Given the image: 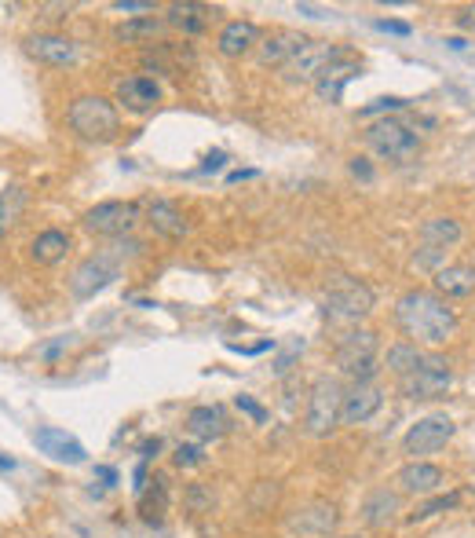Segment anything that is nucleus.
<instances>
[{
  "instance_id": "obj_1",
  "label": "nucleus",
  "mask_w": 475,
  "mask_h": 538,
  "mask_svg": "<svg viewBox=\"0 0 475 538\" xmlns=\"http://www.w3.org/2000/svg\"><path fill=\"white\" fill-rule=\"evenodd\" d=\"M395 323L399 330L410 337V344H431L439 349L457 333V312L439 297V293H428V290H410L399 297L395 304Z\"/></svg>"
},
{
  "instance_id": "obj_2",
  "label": "nucleus",
  "mask_w": 475,
  "mask_h": 538,
  "mask_svg": "<svg viewBox=\"0 0 475 538\" xmlns=\"http://www.w3.org/2000/svg\"><path fill=\"white\" fill-rule=\"evenodd\" d=\"M113 253H99V256H88V260H81L77 264V272L70 275V290H73V297L77 300H88V297H96L99 290H106L113 279H121V256L125 249L136 256L143 246L136 242V239H129V242H113L110 246Z\"/></svg>"
},
{
  "instance_id": "obj_3",
  "label": "nucleus",
  "mask_w": 475,
  "mask_h": 538,
  "mask_svg": "<svg viewBox=\"0 0 475 538\" xmlns=\"http://www.w3.org/2000/svg\"><path fill=\"white\" fill-rule=\"evenodd\" d=\"M66 125L81 136V139H96L106 143L117 136V106L106 96H77L66 110Z\"/></svg>"
},
{
  "instance_id": "obj_4",
  "label": "nucleus",
  "mask_w": 475,
  "mask_h": 538,
  "mask_svg": "<svg viewBox=\"0 0 475 538\" xmlns=\"http://www.w3.org/2000/svg\"><path fill=\"white\" fill-rule=\"evenodd\" d=\"M366 147L384 162H395V165H410L417 154H421V139L417 132L399 122V118H380L366 129Z\"/></svg>"
},
{
  "instance_id": "obj_5",
  "label": "nucleus",
  "mask_w": 475,
  "mask_h": 538,
  "mask_svg": "<svg viewBox=\"0 0 475 538\" xmlns=\"http://www.w3.org/2000/svg\"><path fill=\"white\" fill-rule=\"evenodd\" d=\"M322 312H326L329 323L354 326L359 319H366V315L373 312V290H370L366 282H359V279L340 275V279L326 290V297H322Z\"/></svg>"
},
{
  "instance_id": "obj_6",
  "label": "nucleus",
  "mask_w": 475,
  "mask_h": 538,
  "mask_svg": "<svg viewBox=\"0 0 475 538\" xmlns=\"http://www.w3.org/2000/svg\"><path fill=\"white\" fill-rule=\"evenodd\" d=\"M373 352H377V333L373 330H366V326L362 330H347L337 340V366H340V374H347L354 384H370L373 374L380 370Z\"/></svg>"
},
{
  "instance_id": "obj_7",
  "label": "nucleus",
  "mask_w": 475,
  "mask_h": 538,
  "mask_svg": "<svg viewBox=\"0 0 475 538\" xmlns=\"http://www.w3.org/2000/svg\"><path fill=\"white\" fill-rule=\"evenodd\" d=\"M340 407H344V389L337 377H319L311 384V396H307V417L304 425L311 436H329L340 421Z\"/></svg>"
},
{
  "instance_id": "obj_8",
  "label": "nucleus",
  "mask_w": 475,
  "mask_h": 538,
  "mask_svg": "<svg viewBox=\"0 0 475 538\" xmlns=\"http://www.w3.org/2000/svg\"><path fill=\"white\" fill-rule=\"evenodd\" d=\"M403 384V392L410 399H439L450 392V384H454V374H450V363L439 359V356H424L421 366L406 377H399Z\"/></svg>"
},
{
  "instance_id": "obj_9",
  "label": "nucleus",
  "mask_w": 475,
  "mask_h": 538,
  "mask_svg": "<svg viewBox=\"0 0 475 538\" xmlns=\"http://www.w3.org/2000/svg\"><path fill=\"white\" fill-rule=\"evenodd\" d=\"M457 425L446 417V414H428L421 417L417 425H410L406 440H403V450L413 458V461H424V454H435V450H443L450 440H454Z\"/></svg>"
},
{
  "instance_id": "obj_10",
  "label": "nucleus",
  "mask_w": 475,
  "mask_h": 538,
  "mask_svg": "<svg viewBox=\"0 0 475 538\" xmlns=\"http://www.w3.org/2000/svg\"><path fill=\"white\" fill-rule=\"evenodd\" d=\"M136 220H139V206H132V202H99L85 213L81 223L99 239H125L136 227Z\"/></svg>"
},
{
  "instance_id": "obj_11",
  "label": "nucleus",
  "mask_w": 475,
  "mask_h": 538,
  "mask_svg": "<svg viewBox=\"0 0 475 538\" xmlns=\"http://www.w3.org/2000/svg\"><path fill=\"white\" fill-rule=\"evenodd\" d=\"M344 55V48L340 45H329V41H307L293 52V59L282 66L286 73H289V81H319L322 77V70L329 66V63H337Z\"/></svg>"
},
{
  "instance_id": "obj_12",
  "label": "nucleus",
  "mask_w": 475,
  "mask_h": 538,
  "mask_svg": "<svg viewBox=\"0 0 475 538\" xmlns=\"http://www.w3.org/2000/svg\"><path fill=\"white\" fill-rule=\"evenodd\" d=\"M33 443L41 454L62 461V466H85L88 461V450L81 447V440L70 436L66 429H55V425H45V429H37L33 433Z\"/></svg>"
},
{
  "instance_id": "obj_13",
  "label": "nucleus",
  "mask_w": 475,
  "mask_h": 538,
  "mask_svg": "<svg viewBox=\"0 0 475 538\" xmlns=\"http://www.w3.org/2000/svg\"><path fill=\"white\" fill-rule=\"evenodd\" d=\"M337 520H340L337 506H329V502H311V506H304V509H296V513L289 517V531L300 534V538H329V534L337 531Z\"/></svg>"
},
{
  "instance_id": "obj_14",
  "label": "nucleus",
  "mask_w": 475,
  "mask_h": 538,
  "mask_svg": "<svg viewBox=\"0 0 475 538\" xmlns=\"http://www.w3.org/2000/svg\"><path fill=\"white\" fill-rule=\"evenodd\" d=\"M384 407V392L377 384H351L344 392V407H340V421L344 425H366V421Z\"/></svg>"
},
{
  "instance_id": "obj_15",
  "label": "nucleus",
  "mask_w": 475,
  "mask_h": 538,
  "mask_svg": "<svg viewBox=\"0 0 475 538\" xmlns=\"http://www.w3.org/2000/svg\"><path fill=\"white\" fill-rule=\"evenodd\" d=\"M117 103L132 113H146L162 103V88H157L154 77L132 73V77H121V81H117Z\"/></svg>"
},
{
  "instance_id": "obj_16",
  "label": "nucleus",
  "mask_w": 475,
  "mask_h": 538,
  "mask_svg": "<svg viewBox=\"0 0 475 538\" xmlns=\"http://www.w3.org/2000/svg\"><path fill=\"white\" fill-rule=\"evenodd\" d=\"M26 52L33 59L48 63V66L77 63V45L70 41V37H62V33H33V37H26Z\"/></svg>"
},
{
  "instance_id": "obj_17",
  "label": "nucleus",
  "mask_w": 475,
  "mask_h": 538,
  "mask_svg": "<svg viewBox=\"0 0 475 538\" xmlns=\"http://www.w3.org/2000/svg\"><path fill=\"white\" fill-rule=\"evenodd\" d=\"M443 469L431 466V461H410V466L399 469V476H395V483H399V494H435L443 487Z\"/></svg>"
},
{
  "instance_id": "obj_18",
  "label": "nucleus",
  "mask_w": 475,
  "mask_h": 538,
  "mask_svg": "<svg viewBox=\"0 0 475 538\" xmlns=\"http://www.w3.org/2000/svg\"><path fill=\"white\" fill-rule=\"evenodd\" d=\"M354 73H362L359 59L340 55L337 63H329V66L322 70V77H319V81H314V92H319V99H322V103H340V96H344V85L351 81Z\"/></svg>"
},
{
  "instance_id": "obj_19",
  "label": "nucleus",
  "mask_w": 475,
  "mask_h": 538,
  "mask_svg": "<svg viewBox=\"0 0 475 538\" xmlns=\"http://www.w3.org/2000/svg\"><path fill=\"white\" fill-rule=\"evenodd\" d=\"M403 513V494L399 491H388V487H377L370 491V498L362 502V520L366 527H391Z\"/></svg>"
},
{
  "instance_id": "obj_20",
  "label": "nucleus",
  "mask_w": 475,
  "mask_h": 538,
  "mask_svg": "<svg viewBox=\"0 0 475 538\" xmlns=\"http://www.w3.org/2000/svg\"><path fill=\"white\" fill-rule=\"evenodd\" d=\"M431 286L443 300H454V297H471L475 293V267L471 264H446L439 272L431 275Z\"/></svg>"
},
{
  "instance_id": "obj_21",
  "label": "nucleus",
  "mask_w": 475,
  "mask_h": 538,
  "mask_svg": "<svg viewBox=\"0 0 475 538\" xmlns=\"http://www.w3.org/2000/svg\"><path fill=\"white\" fill-rule=\"evenodd\" d=\"M256 45H260V29H256L249 19L227 22V26L220 29V37H216V48H220V55H227V59L246 55V52H253Z\"/></svg>"
},
{
  "instance_id": "obj_22",
  "label": "nucleus",
  "mask_w": 475,
  "mask_h": 538,
  "mask_svg": "<svg viewBox=\"0 0 475 538\" xmlns=\"http://www.w3.org/2000/svg\"><path fill=\"white\" fill-rule=\"evenodd\" d=\"M146 223L154 227V235H162V239H183L187 235V220H183V213L169 202V198H150L146 202Z\"/></svg>"
},
{
  "instance_id": "obj_23",
  "label": "nucleus",
  "mask_w": 475,
  "mask_h": 538,
  "mask_svg": "<svg viewBox=\"0 0 475 538\" xmlns=\"http://www.w3.org/2000/svg\"><path fill=\"white\" fill-rule=\"evenodd\" d=\"M304 41H307V37H300V33H293V29H274V33H267L263 41L256 45L260 63H263V66H286Z\"/></svg>"
},
{
  "instance_id": "obj_24",
  "label": "nucleus",
  "mask_w": 475,
  "mask_h": 538,
  "mask_svg": "<svg viewBox=\"0 0 475 538\" xmlns=\"http://www.w3.org/2000/svg\"><path fill=\"white\" fill-rule=\"evenodd\" d=\"M417 239H421V246L454 249V246L464 239V227H461V220H454V216H431V220L421 223Z\"/></svg>"
},
{
  "instance_id": "obj_25",
  "label": "nucleus",
  "mask_w": 475,
  "mask_h": 538,
  "mask_svg": "<svg viewBox=\"0 0 475 538\" xmlns=\"http://www.w3.org/2000/svg\"><path fill=\"white\" fill-rule=\"evenodd\" d=\"M187 429L197 440H220L227 433V414L223 407H194L187 414Z\"/></svg>"
},
{
  "instance_id": "obj_26",
  "label": "nucleus",
  "mask_w": 475,
  "mask_h": 538,
  "mask_svg": "<svg viewBox=\"0 0 475 538\" xmlns=\"http://www.w3.org/2000/svg\"><path fill=\"white\" fill-rule=\"evenodd\" d=\"M70 253V235L66 231H41V235L33 239V246H29V256H33V264H59L62 256Z\"/></svg>"
},
{
  "instance_id": "obj_27",
  "label": "nucleus",
  "mask_w": 475,
  "mask_h": 538,
  "mask_svg": "<svg viewBox=\"0 0 475 538\" xmlns=\"http://www.w3.org/2000/svg\"><path fill=\"white\" fill-rule=\"evenodd\" d=\"M209 19H212V8H205V4H194V0H187V4H172L169 12H165V22L169 26H176V29H183V33H202L205 26H209Z\"/></svg>"
},
{
  "instance_id": "obj_28",
  "label": "nucleus",
  "mask_w": 475,
  "mask_h": 538,
  "mask_svg": "<svg viewBox=\"0 0 475 538\" xmlns=\"http://www.w3.org/2000/svg\"><path fill=\"white\" fill-rule=\"evenodd\" d=\"M421 359H424V352L417 349V344H410V340H399V344H391V349H388V356H384V366H388L395 377H406V374H413V370L421 366Z\"/></svg>"
},
{
  "instance_id": "obj_29",
  "label": "nucleus",
  "mask_w": 475,
  "mask_h": 538,
  "mask_svg": "<svg viewBox=\"0 0 475 538\" xmlns=\"http://www.w3.org/2000/svg\"><path fill=\"white\" fill-rule=\"evenodd\" d=\"M169 22L165 19H154V15H139V19H129V22H121L117 26V41H154L157 33H162Z\"/></svg>"
},
{
  "instance_id": "obj_30",
  "label": "nucleus",
  "mask_w": 475,
  "mask_h": 538,
  "mask_svg": "<svg viewBox=\"0 0 475 538\" xmlns=\"http://www.w3.org/2000/svg\"><path fill=\"white\" fill-rule=\"evenodd\" d=\"M22 209H26V187L12 183V187L0 190V235H8V227L19 223Z\"/></svg>"
},
{
  "instance_id": "obj_31",
  "label": "nucleus",
  "mask_w": 475,
  "mask_h": 538,
  "mask_svg": "<svg viewBox=\"0 0 475 538\" xmlns=\"http://www.w3.org/2000/svg\"><path fill=\"white\" fill-rule=\"evenodd\" d=\"M461 502V494L454 491V494H435V498H428V502H421L406 520L410 524H421V520H428V517H435V513H446V509H454Z\"/></svg>"
},
{
  "instance_id": "obj_32",
  "label": "nucleus",
  "mask_w": 475,
  "mask_h": 538,
  "mask_svg": "<svg viewBox=\"0 0 475 538\" xmlns=\"http://www.w3.org/2000/svg\"><path fill=\"white\" fill-rule=\"evenodd\" d=\"M446 253L450 249H435V246H421L417 253H413V267L417 272H439V267H446Z\"/></svg>"
},
{
  "instance_id": "obj_33",
  "label": "nucleus",
  "mask_w": 475,
  "mask_h": 538,
  "mask_svg": "<svg viewBox=\"0 0 475 538\" xmlns=\"http://www.w3.org/2000/svg\"><path fill=\"white\" fill-rule=\"evenodd\" d=\"M77 344V337H55V340H48V344H41V349H37V356H41L45 363H55L66 349H73Z\"/></svg>"
},
{
  "instance_id": "obj_34",
  "label": "nucleus",
  "mask_w": 475,
  "mask_h": 538,
  "mask_svg": "<svg viewBox=\"0 0 475 538\" xmlns=\"http://www.w3.org/2000/svg\"><path fill=\"white\" fill-rule=\"evenodd\" d=\"M176 466H179V469L202 466V447H194V443H179V447H176Z\"/></svg>"
},
{
  "instance_id": "obj_35",
  "label": "nucleus",
  "mask_w": 475,
  "mask_h": 538,
  "mask_svg": "<svg viewBox=\"0 0 475 538\" xmlns=\"http://www.w3.org/2000/svg\"><path fill=\"white\" fill-rule=\"evenodd\" d=\"M406 106V99H399V96H384V99H373L362 113H366V118H370V113H384V110H403Z\"/></svg>"
},
{
  "instance_id": "obj_36",
  "label": "nucleus",
  "mask_w": 475,
  "mask_h": 538,
  "mask_svg": "<svg viewBox=\"0 0 475 538\" xmlns=\"http://www.w3.org/2000/svg\"><path fill=\"white\" fill-rule=\"evenodd\" d=\"M373 26H377L380 33H395V37H410V33H413V26H410V22H399V19H377Z\"/></svg>"
},
{
  "instance_id": "obj_37",
  "label": "nucleus",
  "mask_w": 475,
  "mask_h": 538,
  "mask_svg": "<svg viewBox=\"0 0 475 538\" xmlns=\"http://www.w3.org/2000/svg\"><path fill=\"white\" fill-rule=\"evenodd\" d=\"M238 410H242V414H249L253 421H267V410L253 399V396H238Z\"/></svg>"
},
{
  "instance_id": "obj_38",
  "label": "nucleus",
  "mask_w": 475,
  "mask_h": 538,
  "mask_svg": "<svg viewBox=\"0 0 475 538\" xmlns=\"http://www.w3.org/2000/svg\"><path fill=\"white\" fill-rule=\"evenodd\" d=\"M223 165H227V154H223V150H212L209 158L202 162V169H197V172H205V176H209V172H220Z\"/></svg>"
},
{
  "instance_id": "obj_39",
  "label": "nucleus",
  "mask_w": 475,
  "mask_h": 538,
  "mask_svg": "<svg viewBox=\"0 0 475 538\" xmlns=\"http://www.w3.org/2000/svg\"><path fill=\"white\" fill-rule=\"evenodd\" d=\"M113 8H117V12H154L150 0H117Z\"/></svg>"
},
{
  "instance_id": "obj_40",
  "label": "nucleus",
  "mask_w": 475,
  "mask_h": 538,
  "mask_svg": "<svg viewBox=\"0 0 475 538\" xmlns=\"http://www.w3.org/2000/svg\"><path fill=\"white\" fill-rule=\"evenodd\" d=\"M351 176H359V180H373V169H370V162L366 158H351Z\"/></svg>"
},
{
  "instance_id": "obj_41",
  "label": "nucleus",
  "mask_w": 475,
  "mask_h": 538,
  "mask_svg": "<svg viewBox=\"0 0 475 538\" xmlns=\"http://www.w3.org/2000/svg\"><path fill=\"white\" fill-rule=\"evenodd\" d=\"M457 26H461V29H468V33H475V4H471V8H464V12L457 15Z\"/></svg>"
},
{
  "instance_id": "obj_42",
  "label": "nucleus",
  "mask_w": 475,
  "mask_h": 538,
  "mask_svg": "<svg viewBox=\"0 0 475 538\" xmlns=\"http://www.w3.org/2000/svg\"><path fill=\"white\" fill-rule=\"evenodd\" d=\"M41 12H48V19H66L70 4H41Z\"/></svg>"
},
{
  "instance_id": "obj_43",
  "label": "nucleus",
  "mask_w": 475,
  "mask_h": 538,
  "mask_svg": "<svg viewBox=\"0 0 475 538\" xmlns=\"http://www.w3.org/2000/svg\"><path fill=\"white\" fill-rule=\"evenodd\" d=\"M96 476H99L103 483H117V473H113V469H106V466H99V469H96Z\"/></svg>"
},
{
  "instance_id": "obj_44",
  "label": "nucleus",
  "mask_w": 475,
  "mask_h": 538,
  "mask_svg": "<svg viewBox=\"0 0 475 538\" xmlns=\"http://www.w3.org/2000/svg\"><path fill=\"white\" fill-rule=\"evenodd\" d=\"M15 469V458L12 454H0V473H12Z\"/></svg>"
},
{
  "instance_id": "obj_45",
  "label": "nucleus",
  "mask_w": 475,
  "mask_h": 538,
  "mask_svg": "<svg viewBox=\"0 0 475 538\" xmlns=\"http://www.w3.org/2000/svg\"><path fill=\"white\" fill-rule=\"evenodd\" d=\"M253 176H256L253 169H242V172H230L227 180H230V183H238V180H253Z\"/></svg>"
},
{
  "instance_id": "obj_46",
  "label": "nucleus",
  "mask_w": 475,
  "mask_h": 538,
  "mask_svg": "<svg viewBox=\"0 0 475 538\" xmlns=\"http://www.w3.org/2000/svg\"><path fill=\"white\" fill-rule=\"evenodd\" d=\"M157 450H162V443H157V440H154V443H146V447H143V458H154Z\"/></svg>"
},
{
  "instance_id": "obj_47",
  "label": "nucleus",
  "mask_w": 475,
  "mask_h": 538,
  "mask_svg": "<svg viewBox=\"0 0 475 538\" xmlns=\"http://www.w3.org/2000/svg\"><path fill=\"white\" fill-rule=\"evenodd\" d=\"M454 52H461V48H468V41H461V37H450V41H446Z\"/></svg>"
},
{
  "instance_id": "obj_48",
  "label": "nucleus",
  "mask_w": 475,
  "mask_h": 538,
  "mask_svg": "<svg viewBox=\"0 0 475 538\" xmlns=\"http://www.w3.org/2000/svg\"><path fill=\"white\" fill-rule=\"evenodd\" d=\"M344 538H366V534H344Z\"/></svg>"
}]
</instances>
